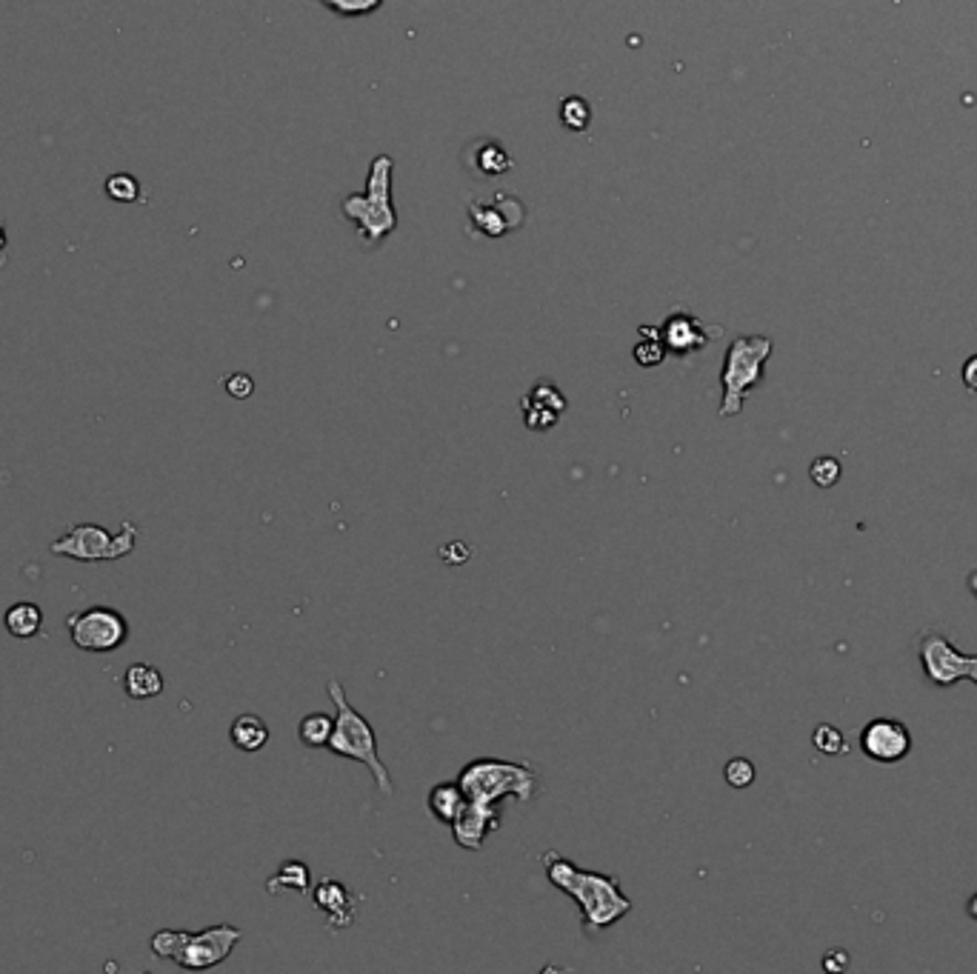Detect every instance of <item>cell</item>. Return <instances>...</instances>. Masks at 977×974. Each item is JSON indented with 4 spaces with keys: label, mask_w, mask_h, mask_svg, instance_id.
Here are the masks:
<instances>
[{
    "label": "cell",
    "mask_w": 977,
    "mask_h": 974,
    "mask_svg": "<svg viewBox=\"0 0 977 974\" xmlns=\"http://www.w3.org/2000/svg\"><path fill=\"white\" fill-rule=\"evenodd\" d=\"M543 869L555 889L578 903L589 932H603L632 912V900L623 895L618 877L580 869L558 852H543Z\"/></svg>",
    "instance_id": "6da1fadb"
},
{
    "label": "cell",
    "mask_w": 977,
    "mask_h": 974,
    "mask_svg": "<svg viewBox=\"0 0 977 974\" xmlns=\"http://www.w3.org/2000/svg\"><path fill=\"white\" fill-rule=\"evenodd\" d=\"M326 692H329L332 703H335V712H338L335 715V729H332V737H329L326 749L340 757H349V760L363 763L372 772V777H375L380 792L383 795H392V775H389V769L383 766V760L378 757V737H375L372 723L346 700V692H343L340 680H329Z\"/></svg>",
    "instance_id": "7a4b0ae2"
},
{
    "label": "cell",
    "mask_w": 977,
    "mask_h": 974,
    "mask_svg": "<svg viewBox=\"0 0 977 974\" xmlns=\"http://www.w3.org/2000/svg\"><path fill=\"white\" fill-rule=\"evenodd\" d=\"M238 926H209L203 932H178V929H163L152 937V952L163 960L178 963L180 969L189 972H203L215 969L232 949L240 943Z\"/></svg>",
    "instance_id": "3957f363"
},
{
    "label": "cell",
    "mask_w": 977,
    "mask_h": 974,
    "mask_svg": "<svg viewBox=\"0 0 977 974\" xmlns=\"http://www.w3.org/2000/svg\"><path fill=\"white\" fill-rule=\"evenodd\" d=\"M458 783L466 792V800H478L486 806H498L503 797H515L520 803L532 800L538 792V775L529 766L498 760V757H480L463 766Z\"/></svg>",
    "instance_id": "277c9868"
},
{
    "label": "cell",
    "mask_w": 977,
    "mask_h": 974,
    "mask_svg": "<svg viewBox=\"0 0 977 974\" xmlns=\"http://www.w3.org/2000/svg\"><path fill=\"white\" fill-rule=\"evenodd\" d=\"M769 355H772V340L763 335H746V338L732 340L726 360H723V372H720V383H723V403L718 409L720 418L740 415L746 395L763 380V366H766Z\"/></svg>",
    "instance_id": "5b68a950"
},
{
    "label": "cell",
    "mask_w": 977,
    "mask_h": 974,
    "mask_svg": "<svg viewBox=\"0 0 977 974\" xmlns=\"http://www.w3.org/2000/svg\"><path fill=\"white\" fill-rule=\"evenodd\" d=\"M140 529L135 523L123 520L120 523L118 535L106 532L98 523H75L63 537H58L49 552L60 557H72V560H83V563H95V560H120V557L132 555L138 546Z\"/></svg>",
    "instance_id": "8992f818"
},
{
    "label": "cell",
    "mask_w": 977,
    "mask_h": 974,
    "mask_svg": "<svg viewBox=\"0 0 977 974\" xmlns=\"http://www.w3.org/2000/svg\"><path fill=\"white\" fill-rule=\"evenodd\" d=\"M389 178H392V160L380 155L378 160H372L366 195L343 200V215L355 220L360 226V235L372 243H378L395 229V212L389 203Z\"/></svg>",
    "instance_id": "52a82bcc"
},
{
    "label": "cell",
    "mask_w": 977,
    "mask_h": 974,
    "mask_svg": "<svg viewBox=\"0 0 977 974\" xmlns=\"http://www.w3.org/2000/svg\"><path fill=\"white\" fill-rule=\"evenodd\" d=\"M66 632L80 652H115L129 640V623L112 606H89L66 617Z\"/></svg>",
    "instance_id": "ba28073f"
},
{
    "label": "cell",
    "mask_w": 977,
    "mask_h": 974,
    "mask_svg": "<svg viewBox=\"0 0 977 974\" xmlns=\"http://www.w3.org/2000/svg\"><path fill=\"white\" fill-rule=\"evenodd\" d=\"M918 652L932 683L949 686L960 677H972L977 683V657H963L955 652L952 643L938 632H923L918 640Z\"/></svg>",
    "instance_id": "9c48e42d"
},
{
    "label": "cell",
    "mask_w": 977,
    "mask_h": 974,
    "mask_svg": "<svg viewBox=\"0 0 977 974\" xmlns=\"http://www.w3.org/2000/svg\"><path fill=\"white\" fill-rule=\"evenodd\" d=\"M860 749L875 763H898L909 755L912 735L906 732V726L900 720L880 717V720L866 723V729L860 732Z\"/></svg>",
    "instance_id": "30bf717a"
},
{
    "label": "cell",
    "mask_w": 977,
    "mask_h": 974,
    "mask_svg": "<svg viewBox=\"0 0 977 974\" xmlns=\"http://www.w3.org/2000/svg\"><path fill=\"white\" fill-rule=\"evenodd\" d=\"M449 826H452V835H455V843H458L460 849L480 852L483 849V840L489 837V832H495L500 826L498 806H486V803H478V800H466V806L460 809V815Z\"/></svg>",
    "instance_id": "8fae6325"
},
{
    "label": "cell",
    "mask_w": 977,
    "mask_h": 974,
    "mask_svg": "<svg viewBox=\"0 0 977 974\" xmlns=\"http://www.w3.org/2000/svg\"><path fill=\"white\" fill-rule=\"evenodd\" d=\"M715 335H720V329H706L698 318H692L686 312L666 318L663 329H660V340H663L666 352H675L680 358L700 352Z\"/></svg>",
    "instance_id": "7c38bea8"
},
{
    "label": "cell",
    "mask_w": 977,
    "mask_h": 974,
    "mask_svg": "<svg viewBox=\"0 0 977 974\" xmlns=\"http://www.w3.org/2000/svg\"><path fill=\"white\" fill-rule=\"evenodd\" d=\"M315 906L318 909H323V912H329V923L335 926V929H340V926H346V923H352L355 920V915L346 909L349 906V892L343 889V883H338V880H323L320 883L318 889H315Z\"/></svg>",
    "instance_id": "4fadbf2b"
},
{
    "label": "cell",
    "mask_w": 977,
    "mask_h": 974,
    "mask_svg": "<svg viewBox=\"0 0 977 974\" xmlns=\"http://www.w3.org/2000/svg\"><path fill=\"white\" fill-rule=\"evenodd\" d=\"M3 626H6L9 635L20 637V640L38 637L40 629H43V609L38 603H29V600L12 603L6 609V615H3Z\"/></svg>",
    "instance_id": "5bb4252c"
},
{
    "label": "cell",
    "mask_w": 977,
    "mask_h": 974,
    "mask_svg": "<svg viewBox=\"0 0 977 974\" xmlns=\"http://www.w3.org/2000/svg\"><path fill=\"white\" fill-rule=\"evenodd\" d=\"M123 689H126V695L135 697V700L158 697L163 692V675L149 663H135L123 675Z\"/></svg>",
    "instance_id": "9a60e30c"
},
{
    "label": "cell",
    "mask_w": 977,
    "mask_h": 974,
    "mask_svg": "<svg viewBox=\"0 0 977 974\" xmlns=\"http://www.w3.org/2000/svg\"><path fill=\"white\" fill-rule=\"evenodd\" d=\"M463 806H466V792H463L460 783H438L429 792V812L440 823H452L460 815Z\"/></svg>",
    "instance_id": "2e32d148"
},
{
    "label": "cell",
    "mask_w": 977,
    "mask_h": 974,
    "mask_svg": "<svg viewBox=\"0 0 977 974\" xmlns=\"http://www.w3.org/2000/svg\"><path fill=\"white\" fill-rule=\"evenodd\" d=\"M229 737L240 752H260L269 743V726L258 715H240L235 717Z\"/></svg>",
    "instance_id": "e0dca14e"
},
{
    "label": "cell",
    "mask_w": 977,
    "mask_h": 974,
    "mask_svg": "<svg viewBox=\"0 0 977 974\" xmlns=\"http://www.w3.org/2000/svg\"><path fill=\"white\" fill-rule=\"evenodd\" d=\"M332 729H335V717L315 712V715H306L300 720L298 735L309 749H326V743L332 737Z\"/></svg>",
    "instance_id": "ac0fdd59"
},
{
    "label": "cell",
    "mask_w": 977,
    "mask_h": 974,
    "mask_svg": "<svg viewBox=\"0 0 977 974\" xmlns=\"http://www.w3.org/2000/svg\"><path fill=\"white\" fill-rule=\"evenodd\" d=\"M280 886L283 889H295V892H309V869L303 866V863H298V860H289V863H283V869H280L278 875L275 877H269V892L275 895L278 892Z\"/></svg>",
    "instance_id": "d6986e66"
},
{
    "label": "cell",
    "mask_w": 977,
    "mask_h": 974,
    "mask_svg": "<svg viewBox=\"0 0 977 974\" xmlns=\"http://www.w3.org/2000/svg\"><path fill=\"white\" fill-rule=\"evenodd\" d=\"M640 335L649 340H643V343L635 346V360H638L640 366H658V363H663V358H666V346H663V340H660V329H646V326H640Z\"/></svg>",
    "instance_id": "ffe728a7"
},
{
    "label": "cell",
    "mask_w": 977,
    "mask_h": 974,
    "mask_svg": "<svg viewBox=\"0 0 977 974\" xmlns=\"http://www.w3.org/2000/svg\"><path fill=\"white\" fill-rule=\"evenodd\" d=\"M723 775H726V783H729L732 789H746V786L755 783V766H752V760H746V757H732V760L726 763Z\"/></svg>",
    "instance_id": "44dd1931"
},
{
    "label": "cell",
    "mask_w": 977,
    "mask_h": 974,
    "mask_svg": "<svg viewBox=\"0 0 977 974\" xmlns=\"http://www.w3.org/2000/svg\"><path fill=\"white\" fill-rule=\"evenodd\" d=\"M812 743L818 746L823 755H840V752H846V740H843V735H840L835 726H826V723L815 729Z\"/></svg>",
    "instance_id": "7402d4cb"
},
{
    "label": "cell",
    "mask_w": 977,
    "mask_h": 974,
    "mask_svg": "<svg viewBox=\"0 0 977 974\" xmlns=\"http://www.w3.org/2000/svg\"><path fill=\"white\" fill-rule=\"evenodd\" d=\"M809 475L815 480V486L829 489V486H835L840 480V463L835 458H818L809 466Z\"/></svg>",
    "instance_id": "603a6c76"
},
{
    "label": "cell",
    "mask_w": 977,
    "mask_h": 974,
    "mask_svg": "<svg viewBox=\"0 0 977 974\" xmlns=\"http://www.w3.org/2000/svg\"><path fill=\"white\" fill-rule=\"evenodd\" d=\"M560 118H563V123H566L569 129H586V123H589V106H586V100L580 98L563 100V106H560Z\"/></svg>",
    "instance_id": "cb8c5ba5"
},
{
    "label": "cell",
    "mask_w": 977,
    "mask_h": 974,
    "mask_svg": "<svg viewBox=\"0 0 977 974\" xmlns=\"http://www.w3.org/2000/svg\"><path fill=\"white\" fill-rule=\"evenodd\" d=\"M106 192H109V198L120 200V203H129V200L138 198V180L129 178V175H115V178H109V183H106Z\"/></svg>",
    "instance_id": "d4e9b609"
},
{
    "label": "cell",
    "mask_w": 977,
    "mask_h": 974,
    "mask_svg": "<svg viewBox=\"0 0 977 974\" xmlns=\"http://www.w3.org/2000/svg\"><path fill=\"white\" fill-rule=\"evenodd\" d=\"M326 6L340 15H366V12L378 9L380 0H326Z\"/></svg>",
    "instance_id": "484cf974"
},
{
    "label": "cell",
    "mask_w": 977,
    "mask_h": 974,
    "mask_svg": "<svg viewBox=\"0 0 977 974\" xmlns=\"http://www.w3.org/2000/svg\"><path fill=\"white\" fill-rule=\"evenodd\" d=\"M252 389H255V383H252L249 375H232V378H226V392L232 398H249Z\"/></svg>",
    "instance_id": "4316f807"
},
{
    "label": "cell",
    "mask_w": 977,
    "mask_h": 974,
    "mask_svg": "<svg viewBox=\"0 0 977 974\" xmlns=\"http://www.w3.org/2000/svg\"><path fill=\"white\" fill-rule=\"evenodd\" d=\"M849 966V955L843 952V949H832L829 955H826V960H823V969L826 972H843Z\"/></svg>",
    "instance_id": "83f0119b"
},
{
    "label": "cell",
    "mask_w": 977,
    "mask_h": 974,
    "mask_svg": "<svg viewBox=\"0 0 977 974\" xmlns=\"http://www.w3.org/2000/svg\"><path fill=\"white\" fill-rule=\"evenodd\" d=\"M963 383H966L969 392H977V355H972L963 363Z\"/></svg>",
    "instance_id": "f1b7e54d"
},
{
    "label": "cell",
    "mask_w": 977,
    "mask_h": 974,
    "mask_svg": "<svg viewBox=\"0 0 977 974\" xmlns=\"http://www.w3.org/2000/svg\"><path fill=\"white\" fill-rule=\"evenodd\" d=\"M969 912L977 917V897H972V900H969Z\"/></svg>",
    "instance_id": "f546056e"
},
{
    "label": "cell",
    "mask_w": 977,
    "mask_h": 974,
    "mask_svg": "<svg viewBox=\"0 0 977 974\" xmlns=\"http://www.w3.org/2000/svg\"><path fill=\"white\" fill-rule=\"evenodd\" d=\"M969 583H972V592H975V595H977V575L969 577Z\"/></svg>",
    "instance_id": "4dcf8cb0"
}]
</instances>
